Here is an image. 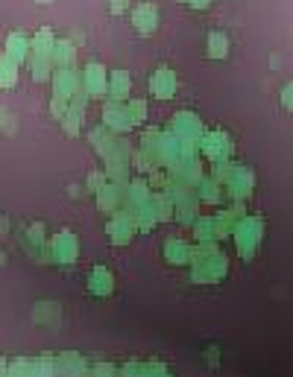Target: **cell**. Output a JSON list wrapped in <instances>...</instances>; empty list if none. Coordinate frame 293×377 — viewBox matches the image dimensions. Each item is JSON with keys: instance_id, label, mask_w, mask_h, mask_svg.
I'll use <instances>...</instances> for the list:
<instances>
[{"instance_id": "20", "label": "cell", "mask_w": 293, "mask_h": 377, "mask_svg": "<svg viewBox=\"0 0 293 377\" xmlns=\"http://www.w3.org/2000/svg\"><path fill=\"white\" fill-rule=\"evenodd\" d=\"M188 6H193V9H205L208 6V0H185Z\"/></svg>"}, {"instance_id": "1", "label": "cell", "mask_w": 293, "mask_h": 377, "mask_svg": "<svg viewBox=\"0 0 293 377\" xmlns=\"http://www.w3.org/2000/svg\"><path fill=\"white\" fill-rule=\"evenodd\" d=\"M132 26L138 30V35H152L159 26V9L152 3H141L132 12Z\"/></svg>"}, {"instance_id": "2", "label": "cell", "mask_w": 293, "mask_h": 377, "mask_svg": "<svg viewBox=\"0 0 293 377\" xmlns=\"http://www.w3.org/2000/svg\"><path fill=\"white\" fill-rule=\"evenodd\" d=\"M103 117H106V126L109 129H115V132H129L135 120L129 115V108L123 106V103H109L106 111H103Z\"/></svg>"}, {"instance_id": "14", "label": "cell", "mask_w": 293, "mask_h": 377, "mask_svg": "<svg viewBox=\"0 0 293 377\" xmlns=\"http://www.w3.org/2000/svg\"><path fill=\"white\" fill-rule=\"evenodd\" d=\"M164 255L171 258L173 263H185V260H188V246H185V243H179V240H173V243H167V246H164Z\"/></svg>"}, {"instance_id": "10", "label": "cell", "mask_w": 293, "mask_h": 377, "mask_svg": "<svg viewBox=\"0 0 293 377\" xmlns=\"http://www.w3.org/2000/svg\"><path fill=\"white\" fill-rule=\"evenodd\" d=\"M91 292H94V296H109V292H111V275L103 267H97L91 272Z\"/></svg>"}, {"instance_id": "5", "label": "cell", "mask_w": 293, "mask_h": 377, "mask_svg": "<svg viewBox=\"0 0 293 377\" xmlns=\"http://www.w3.org/2000/svg\"><path fill=\"white\" fill-rule=\"evenodd\" d=\"M129 74L127 71H115L109 76V97H111V103H127V97H129Z\"/></svg>"}, {"instance_id": "15", "label": "cell", "mask_w": 293, "mask_h": 377, "mask_svg": "<svg viewBox=\"0 0 293 377\" xmlns=\"http://www.w3.org/2000/svg\"><path fill=\"white\" fill-rule=\"evenodd\" d=\"M127 108H129V115H132V120H135V123L147 120V103H144V100H132Z\"/></svg>"}, {"instance_id": "9", "label": "cell", "mask_w": 293, "mask_h": 377, "mask_svg": "<svg viewBox=\"0 0 293 377\" xmlns=\"http://www.w3.org/2000/svg\"><path fill=\"white\" fill-rule=\"evenodd\" d=\"M208 59H226L229 56V38L226 33H212L208 35Z\"/></svg>"}, {"instance_id": "6", "label": "cell", "mask_w": 293, "mask_h": 377, "mask_svg": "<svg viewBox=\"0 0 293 377\" xmlns=\"http://www.w3.org/2000/svg\"><path fill=\"white\" fill-rule=\"evenodd\" d=\"M6 56H12L18 65L30 59V38L21 35V33H9L6 38Z\"/></svg>"}, {"instance_id": "17", "label": "cell", "mask_w": 293, "mask_h": 377, "mask_svg": "<svg viewBox=\"0 0 293 377\" xmlns=\"http://www.w3.org/2000/svg\"><path fill=\"white\" fill-rule=\"evenodd\" d=\"M282 108L293 111V82H287V85L282 88Z\"/></svg>"}, {"instance_id": "22", "label": "cell", "mask_w": 293, "mask_h": 377, "mask_svg": "<svg viewBox=\"0 0 293 377\" xmlns=\"http://www.w3.org/2000/svg\"><path fill=\"white\" fill-rule=\"evenodd\" d=\"M3 263H6V255H3V249H0V267H3Z\"/></svg>"}, {"instance_id": "12", "label": "cell", "mask_w": 293, "mask_h": 377, "mask_svg": "<svg viewBox=\"0 0 293 377\" xmlns=\"http://www.w3.org/2000/svg\"><path fill=\"white\" fill-rule=\"evenodd\" d=\"M109 231L115 234L111 240L115 243H129V234H132V226H129V219H123V217H115V222L109 226Z\"/></svg>"}, {"instance_id": "3", "label": "cell", "mask_w": 293, "mask_h": 377, "mask_svg": "<svg viewBox=\"0 0 293 377\" xmlns=\"http://www.w3.org/2000/svg\"><path fill=\"white\" fill-rule=\"evenodd\" d=\"M82 88H86L88 97L106 94V91H109V85H106V67L97 65V62H91V65L86 67V74H82Z\"/></svg>"}, {"instance_id": "23", "label": "cell", "mask_w": 293, "mask_h": 377, "mask_svg": "<svg viewBox=\"0 0 293 377\" xmlns=\"http://www.w3.org/2000/svg\"><path fill=\"white\" fill-rule=\"evenodd\" d=\"M35 3H41V6H47V3H53V0H35Z\"/></svg>"}, {"instance_id": "13", "label": "cell", "mask_w": 293, "mask_h": 377, "mask_svg": "<svg viewBox=\"0 0 293 377\" xmlns=\"http://www.w3.org/2000/svg\"><path fill=\"white\" fill-rule=\"evenodd\" d=\"M226 149H229V144H226V137H223V135H208L205 137V152L212 158H220Z\"/></svg>"}, {"instance_id": "16", "label": "cell", "mask_w": 293, "mask_h": 377, "mask_svg": "<svg viewBox=\"0 0 293 377\" xmlns=\"http://www.w3.org/2000/svg\"><path fill=\"white\" fill-rule=\"evenodd\" d=\"M212 228H214V219H200V222H197L200 240H212Z\"/></svg>"}, {"instance_id": "11", "label": "cell", "mask_w": 293, "mask_h": 377, "mask_svg": "<svg viewBox=\"0 0 293 377\" xmlns=\"http://www.w3.org/2000/svg\"><path fill=\"white\" fill-rule=\"evenodd\" d=\"M56 249H59V263H71V258H77V251H79V246L71 234H62L59 240H56Z\"/></svg>"}, {"instance_id": "19", "label": "cell", "mask_w": 293, "mask_h": 377, "mask_svg": "<svg viewBox=\"0 0 293 377\" xmlns=\"http://www.w3.org/2000/svg\"><path fill=\"white\" fill-rule=\"evenodd\" d=\"M88 187H91L94 193H100V187H103V176H100V173H91V176H88Z\"/></svg>"}, {"instance_id": "21", "label": "cell", "mask_w": 293, "mask_h": 377, "mask_svg": "<svg viewBox=\"0 0 293 377\" xmlns=\"http://www.w3.org/2000/svg\"><path fill=\"white\" fill-rule=\"evenodd\" d=\"M0 234H9V219L0 217Z\"/></svg>"}, {"instance_id": "7", "label": "cell", "mask_w": 293, "mask_h": 377, "mask_svg": "<svg viewBox=\"0 0 293 377\" xmlns=\"http://www.w3.org/2000/svg\"><path fill=\"white\" fill-rule=\"evenodd\" d=\"M18 82V62L12 56L0 53V88H15Z\"/></svg>"}, {"instance_id": "8", "label": "cell", "mask_w": 293, "mask_h": 377, "mask_svg": "<svg viewBox=\"0 0 293 377\" xmlns=\"http://www.w3.org/2000/svg\"><path fill=\"white\" fill-rule=\"evenodd\" d=\"M74 56H77V50H74V44L71 41H56L53 44V53H50V59H53V67H68L74 62Z\"/></svg>"}, {"instance_id": "4", "label": "cell", "mask_w": 293, "mask_h": 377, "mask_svg": "<svg viewBox=\"0 0 293 377\" xmlns=\"http://www.w3.org/2000/svg\"><path fill=\"white\" fill-rule=\"evenodd\" d=\"M150 91L156 97H161V100L173 97L176 94V74L171 71V67H159V71L152 74V79H150Z\"/></svg>"}, {"instance_id": "18", "label": "cell", "mask_w": 293, "mask_h": 377, "mask_svg": "<svg viewBox=\"0 0 293 377\" xmlns=\"http://www.w3.org/2000/svg\"><path fill=\"white\" fill-rule=\"evenodd\" d=\"M129 9V0H109V12L111 15H123Z\"/></svg>"}]
</instances>
